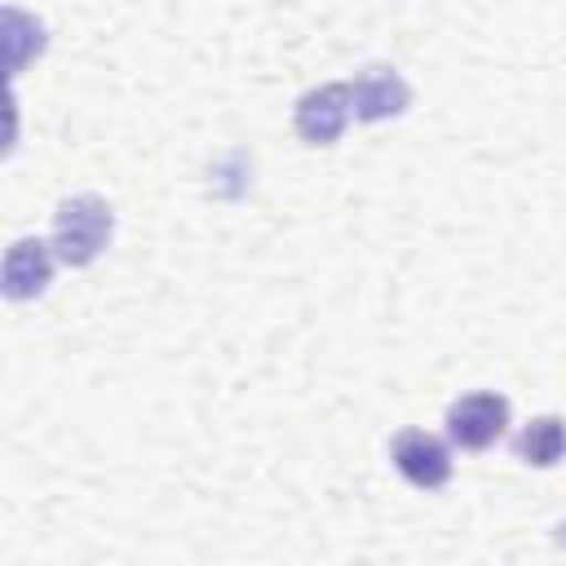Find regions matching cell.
I'll list each match as a JSON object with an SVG mask.
<instances>
[{
	"instance_id": "5b68a950",
	"label": "cell",
	"mask_w": 566,
	"mask_h": 566,
	"mask_svg": "<svg viewBox=\"0 0 566 566\" xmlns=\"http://www.w3.org/2000/svg\"><path fill=\"white\" fill-rule=\"evenodd\" d=\"M349 97H354V119L380 124V119H394V115L407 111L411 88L394 66H363L349 80Z\"/></svg>"
},
{
	"instance_id": "7a4b0ae2",
	"label": "cell",
	"mask_w": 566,
	"mask_h": 566,
	"mask_svg": "<svg viewBox=\"0 0 566 566\" xmlns=\"http://www.w3.org/2000/svg\"><path fill=\"white\" fill-rule=\"evenodd\" d=\"M504 429H509V398L495 389L464 394L447 407V438L460 451H486L500 442Z\"/></svg>"
},
{
	"instance_id": "6da1fadb",
	"label": "cell",
	"mask_w": 566,
	"mask_h": 566,
	"mask_svg": "<svg viewBox=\"0 0 566 566\" xmlns=\"http://www.w3.org/2000/svg\"><path fill=\"white\" fill-rule=\"evenodd\" d=\"M115 217L102 195H71L53 212V256L66 265H93L111 243Z\"/></svg>"
},
{
	"instance_id": "8992f818",
	"label": "cell",
	"mask_w": 566,
	"mask_h": 566,
	"mask_svg": "<svg viewBox=\"0 0 566 566\" xmlns=\"http://www.w3.org/2000/svg\"><path fill=\"white\" fill-rule=\"evenodd\" d=\"M53 279V252L49 243L40 239H18L9 252H4V274H0V287L9 301H35Z\"/></svg>"
},
{
	"instance_id": "52a82bcc",
	"label": "cell",
	"mask_w": 566,
	"mask_h": 566,
	"mask_svg": "<svg viewBox=\"0 0 566 566\" xmlns=\"http://www.w3.org/2000/svg\"><path fill=\"white\" fill-rule=\"evenodd\" d=\"M513 455L535 469H553L566 455V420L562 416H535L513 438Z\"/></svg>"
},
{
	"instance_id": "ba28073f",
	"label": "cell",
	"mask_w": 566,
	"mask_h": 566,
	"mask_svg": "<svg viewBox=\"0 0 566 566\" xmlns=\"http://www.w3.org/2000/svg\"><path fill=\"white\" fill-rule=\"evenodd\" d=\"M40 49H44V27H40L35 18L9 9V13H4V53H9V71H22V62H27L31 53H40Z\"/></svg>"
},
{
	"instance_id": "3957f363",
	"label": "cell",
	"mask_w": 566,
	"mask_h": 566,
	"mask_svg": "<svg viewBox=\"0 0 566 566\" xmlns=\"http://www.w3.org/2000/svg\"><path fill=\"white\" fill-rule=\"evenodd\" d=\"M349 119H354L349 84H318V88L301 93L296 115H292L301 142H310V146H332L349 128Z\"/></svg>"
},
{
	"instance_id": "277c9868",
	"label": "cell",
	"mask_w": 566,
	"mask_h": 566,
	"mask_svg": "<svg viewBox=\"0 0 566 566\" xmlns=\"http://www.w3.org/2000/svg\"><path fill=\"white\" fill-rule=\"evenodd\" d=\"M394 469L416 486V491H438L451 482V447L424 429H402L389 442Z\"/></svg>"
}]
</instances>
